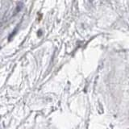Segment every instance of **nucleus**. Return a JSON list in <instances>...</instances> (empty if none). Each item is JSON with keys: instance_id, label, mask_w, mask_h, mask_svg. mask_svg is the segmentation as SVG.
I'll return each instance as SVG.
<instances>
[]
</instances>
